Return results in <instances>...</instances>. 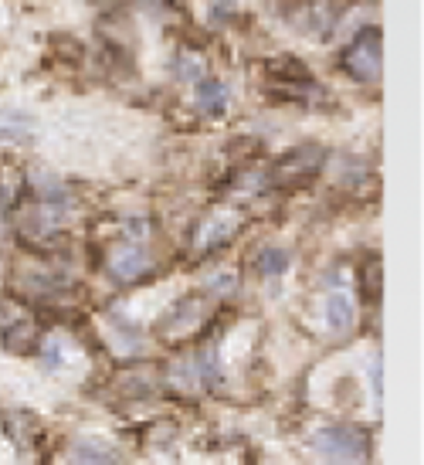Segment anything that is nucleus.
Instances as JSON below:
<instances>
[{"label":"nucleus","instance_id":"obj_1","mask_svg":"<svg viewBox=\"0 0 424 465\" xmlns=\"http://www.w3.org/2000/svg\"><path fill=\"white\" fill-rule=\"evenodd\" d=\"M309 445L326 465H360L370 455V435L353 425H329L319 428Z\"/></svg>","mask_w":424,"mask_h":465},{"label":"nucleus","instance_id":"obj_2","mask_svg":"<svg viewBox=\"0 0 424 465\" xmlns=\"http://www.w3.org/2000/svg\"><path fill=\"white\" fill-rule=\"evenodd\" d=\"M343 68L349 78L364 82V85H377L380 72H384V44H380V31L366 27L356 34V41L347 48L343 55Z\"/></svg>","mask_w":424,"mask_h":465},{"label":"nucleus","instance_id":"obj_3","mask_svg":"<svg viewBox=\"0 0 424 465\" xmlns=\"http://www.w3.org/2000/svg\"><path fill=\"white\" fill-rule=\"evenodd\" d=\"M323 160H326L323 146H312V143L309 146H295L271 167V184L275 187H302V184H309L312 177L319 174Z\"/></svg>","mask_w":424,"mask_h":465},{"label":"nucleus","instance_id":"obj_4","mask_svg":"<svg viewBox=\"0 0 424 465\" xmlns=\"http://www.w3.org/2000/svg\"><path fill=\"white\" fill-rule=\"evenodd\" d=\"M105 269H109V275H113L116 282L129 286V282H139L143 275H150V269H153V255L146 252V245H139V241H126V245H116V248L109 252Z\"/></svg>","mask_w":424,"mask_h":465},{"label":"nucleus","instance_id":"obj_5","mask_svg":"<svg viewBox=\"0 0 424 465\" xmlns=\"http://www.w3.org/2000/svg\"><path fill=\"white\" fill-rule=\"evenodd\" d=\"M241 231V214L238 211H217L197 228V252H211L228 245L234 234Z\"/></svg>","mask_w":424,"mask_h":465},{"label":"nucleus","instance_id":"obj_6","mask_svg":"<svg viewBox=\"0 0 424 465\" xmlns=\"http://www.w3.org/2000/svg\"><path fill=\"white\" fill-rule=\"evenodd\" d=\"M217 377L211 357H180L170 367V384H176L180 390H200L207 381Z\"/></svg>","mask_w":424,"mask_h":465},{"label":"nucleus","instance_id":"obj_7","mask_svg":"<svg viewBox=\"0 0 424 465\" xmlns=\"http://www.w3.org/2000/svg\"><path fill=\"white\" fill-rule=\"evenodd\" d=\"M200 316H204V306H200V299H180L174 310L163 316V323H160V333L163 336H170V340H180V336H187V333L200 323Z\"/></svg>","mask_w":424,"mask_h":465},{"label":"nucleus","instance_id":"obj_8","mask_svg":"<svg viewBox=\"0 0 424 465\" xmlns=\"http://www.w3.org/2000/svg\"><path fill=\"white\" fill-rule=\"evenodd\" d=\"M68 465H119V455L98 438H82L68 452Z\"/></svg>","mask_w":424,"mask_h":465},{"label":"nucleus","instance_id":"obj_9","mask_svg":"<svg viewBox=\"0 0 424 465\" xmlns=\"http://www.w3.org/2000/svg\"><path fill=\"white\" fill-rule=\"evenodd\" d=\"M326 323L333 333H347L353 326V299L347 292H329L326 295Z\"/></svg>","mask_w":424,"mask_h":465},{"label":"nucleus","instance_id":"obj_10","mask_svg":"<svg viewBox=\"0 0 424 465\" xmlns=\"http://www.w3.org/2000/svg\"><path fill=\"white\" fill-rule=\"evenodd\" d=\"M197 106H200L204 113H214V116H217V113L228 106V89H224L221 82H211V78L200 82V85H197Z\"/></svg>","mask_w":424,"mask_h":465},{"label":"nucleus","instance_id":"obj_11","mask_svg":"<svg viewBox=\"0 0 424 465\" xmlns=\"http://www.w3.org/2000/svg\"><path fill=\"white\" fill-rule=\"evenodd\" d=\"M255 269H258V275H265V279H275V275H282V272L289 269V252L265 248V252L255 258Z\"/></svg>","mask_w":424,"mask_h":465},{"label":"nucleus","instance_id":"obj_12","mask_svg":"<svg viewBox=\"0 0 424 465\" xmlns=\"http://www.w3.org/2000/svg\"><path fill=\"white\" fill-rule=\"evenodd\" d=\"M4 343L11 350H18V353H24V350H31V343H34V330H31V323L27 319H20V323H14L11 330L4 333Z\"/></svg>","mask_w":424,"mask_h":465},{"label":"nucleus","instance_id":"obj_13","mask_svg":"<svg viewBox=\"0 0 424 465\" xmlns=\"http://www.w3.org/2000/svg\"><path fill=\"white\" fill-rule=\"evenodd\" d=\"M360 286H364V295L370 302L380 295V262L377 258H370L364 269H360Z\"/></svg>","mask_w":424,"mask_h":465}]
</instances>
